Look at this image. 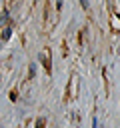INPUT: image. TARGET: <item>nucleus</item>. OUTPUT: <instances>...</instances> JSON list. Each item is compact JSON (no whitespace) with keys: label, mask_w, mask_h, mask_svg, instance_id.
<instances>
[{"label":"nucleus","mask_w":120,"mask_h":128,"mask_svg":"<svg viewBox=\"0 0 120 128\" xmlns=\"http://www.w3.org/2000/svg\"><path fill=\"white\" fill-rule=\"evenodd\" d=\"M40 60H42V64H44V68H46V72H50V58H48V50H46L44 54H40Z\"/></svg>","instance_id":"1"},{"label":"nucleus","mask_w":120,"mask_h":128,"mask_svg":"<svg viewBox=\"0 0 120 128\" xmlns=\"http://www.w3.org/2000/svg\"><path fill=\"white\" fill-rule=\"evenodd\" d=\"M10 38V28H4V32H2V40H8Z\"/></svg>","instance_id":"2"},{"label":"nucleus","mask_w":120,"mask_h":128,"mask_svg":"<svg viewBox=\"0 0 120 128\" xmlns=\"http://www.w3.org/2000/svg\"><path fill=\"white\" fill-rule=\"evenodd\" d=\"M44 122H46L44 118H38V120H36V128H44Z\"/></svg>","instance_id":"3"},{"label":"nucleus","mask_w":120,"mask_h":128,"mask_svg":"<svg viewBox=\"0 0 120 128\" xmlns=\"http://www.w3.org/2000/svg\"><path fill=\"white\" fill-rule=\"evenodd\" d=\"M80 2H82V6H84V8H88V2H86V0H80Z\"/></svg>","instance_id":"4"}]
</instances>
